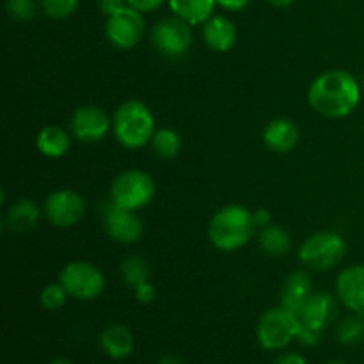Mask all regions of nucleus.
Wrapping results in <instances>:
<instances>
[{
  "label": "nucleus",
  "instance_id": "1",
  "mask_svg": "<svg viewBox=\"0 0 364 364\" xmlns=\"http://www.w3.org/2000/svg\"><path fill=\"white\" fill-rule=\"evenodd\" d=\"M361 82L343 70L318 75L308 89V103L316 114L329 119H341L354 112L361 103Z\"/></svg>",
  "mask_w": 364,
  "mask_h": 364
},
{
  "label": "nucleus",
  "instance_id": "2",
  "mask_svg": "<svg viewBox=\"0 0 364 364\" xmlns=\"http://www.w3.org/2000/svg\"><path fill=\"white\" fill-rule=\"evenodd\" d=\"M256 224L252 212L242 205H226L217 210L208 224V238L219 251L233 252L249 244L255 237Z\"/></svg>",
  "mask_w": 364,
  "mask_h": 364
},
{
  "label": "nucleus",
  "instance_id": "3",
  "mask_svg": "<svg viewBox=\"0 0 364 364\" xmlns=\"http://www.w3.org/2000/svg\"><path fill=\"white\" fill-rule=\"evenodd\" d=\"M112 130L121 146L139 149L149 144L155 135V116L146 103L139 100H127L114 112Z\"/></svg>",
  "mask_w": 364,
  "mask_h": 364
},
{
  "label": "nucleus",
  "instance_id": "4",
  "mask_svg": "<svg viewBox=\"0 0 364 364\" xmlns=\"http://www.w3.org/2000/svg\"><path fill=\"white\" fill-rule=\"evenodd\" d=\"M347 255V242L336 231H318L306 238L299 247V259L313 270H331Z\"/></svg>",
  "mask_w": 364,
  "mask_h": 364
},
{
  "label": "nucleus",
  "instance_id": "5",
  "mask_svg": "<svg viewBox=\"0 0 364 364\" xmlns=\"http://www.w3.org/2000/svg\"><path fill=\"white\" fill-rule=\"evenodd\" d=\"M156 194V183L148 173L130 169L114 178L110 185V201L127 210L144 208L153 201Z\"/></svg>",
  "mask_w": 364,
  "mask_h": 364
},
{
  "label": "nucleus",
  "instance_id": "6",
  "mask_svg": "<svg viewBox=\"0 0 364 364\" xmlns=\"http://www.w3.org/2000/svg\"><path fill=\"white\" fill-rule=\"evenodd\" d=\"M299 323H301L299 316L281 304L269 309L259 316L258 327H256L259 345L265 350H283L297 338Z\"/></svg>",
  "mask_w": 364,
  "mask_h": 364
},
{
  "label": "nucleus",
  "instance_id": "7",
  "mask_svg": "<svg viewBox=\"0 0 364 364\" xmlns=\"http://www.w3.org/2000/svg\"><path fill=\"white\" fill-rule=\"evenodd\" d=\"M59 283L77 301H95L105 290L102 270L89 262H70L59 274Z\"/></svg>",
  "mask_w": 364,
  "mask_h": 364
},
{
  "label": "nucleus",
  "instance_id": "8",
  "mask_svg": "<svg viewBox=\"0 0 364 364\" xmlns=\"http://www.w3.org/2000/svg\"><path fill=\"white\" fill-rule=\"evenodd\" d=\"M144 16L137 9L124 6L107 14L105 36L112 46L119 50H130L141 43L144 36Z\"/></svg>",
  "mask_w": 364,
  "mask_h": 364
},
{
  "label": "nucleus",
  "instance_id": "9",
  "mask_svg": "<svg viewBox=\"0 0 364 364\" xmlns=\"http://www.w3.org/2000/svg\"><path fill=\"white\" fill-rule=\"evenodd\" d=\"M192 39V25L178 16L162 18L151 28L153 46L169 59L183 57L191 50Z\"/></svg>",
  "mask_w": 364,
  "mask_h": 364
},
{
  "label": "nucleus",
  "instance_id": "10",
  "mask_svg": "<svg viewBox=\"0 0 364 364\" xmlns=\"http://www.w3.org/2000/svg\"><path fill=\"white\" fill-rule=\"evenodd\" d=\"M85 199L78 192L63 188L55 191L46 198L45 201V217L50 224L55 228H71L77 226L85 215Z\"/></svg>",
  "mask_w": 364,
  "mask_h": 364
},
{
  "label": "nucleus",
  "instance_id": "11",
  "mask_svg": "<svg viewBox=\"0 0 364 364\" xmlns=\"http://www.w3.org/2000/svg\"><path fill=\"white\" fill-rule=\"evenodd\" d=\"M103 228L105 233L117 244H137L144 233L142 220L139 219L137 212L134 210L121 208L112 201L107 203L103 210Z\"/></svg>",
  "mask_w": 364,
  "mask_h": 364
},
{
  "label": "nucleus",
  "instance_id": "12",
  "mask_svg": "<svg viewBox=\"0 0 364 364\" xmlns=\"http://www.w3.org/2000/svg\"><path fill=\"white\" fill-rule=\"evenodd\" d=\"M70 130L77 141L100 142L112 130V117L96 105H82L70 119Z\"/></svg>",
  "mask_w": 364,
  "mask_h": 364
},
{
  "label": "nucleus",
  "instance_id": "13",
  "mask_svg": "<svg viewBox=\"0 0 364 364\" xmlns=\"http://www.w3.org/2000/svg\"><path fill=\"white\" fill-rule=\"evenodd\" d=\"M336 297L352 313L364 315V265H352L336 277Z\"/></svg>",
  "mask_w": 364,
  "mask_h": 364
},
{
  "label": "nucleus",
  "instance_id": "14",
  "mask_svg": "<svg viewBox=\"0 0 364 364\" xmlns=\"http://www.w3.org/2000/svg\"><path fill=\"white\" fill-rule=\"evenodd\" d=\"M313 294L315 291H313V283L309 274H306L304 270H295V272H291L287 277L283 288H281V306L299 316Z\"/></svg>",
  "mask_w": 364,
  "mask_h": 364
},
{
  "label": "nucleus",
  "instance_id": "15",
  "mask_svg": "<svg viewBox=\"0 0 364 364\" xmlns=\"http://www.w3.org/2000/svg\"><path fill=\"white\" fill-rule=\"evenodd\" d=\"M336 299L331 294L318 291V294H313L311 297H309V301L306 302L304 309H302V313L299 315V320H301L304 326L322 333V331L336 318Z\"/></svg>",
  "mask_w": 364,
  "mask_h": 364
},
{
  "label": "nucleus",
  "instance_id": "16",
  "mask_svg": "<svg viewBox=\"0 0 364 364\" xmlns=\"http://www.w3.org/2000/svg\"><path fill=\"white\" fill-rule=\"evenodd\" d=\"M203 39L215 52H228L237 45V25L223 14H213L203 23Z\"/></svg>",
  "mask_w": 364,
  "mask_h": 364
},
{
  "label": "nucleus",
  "instance_id": "17",
  "mask_svg": "<svg viewBox=\"0 0 364 364\" xmlns=\"http://www.w3.org/2000/svg\"><path fill=\"white\" fill-rule=\"evenodd\" d=\"M299 139L297 124L287 117L272 119L263 130V142L274 153H290L299 144Z\"/></svg>",
  "mask_w": 364,
  "mask_h": 364
},
{
  "label": "nucleus",
  "instance_id": "18",
  "mask_svg": "<svg viewBox=\"0 0 364 364\" xmlns=\"http://www.w3.org/2000/svg\"><path fill=\"white\" fill-rule=\"evenodd\" d=\"M41 219V208L32 199H18L7 208L4 215V228L9 233H27L32 228L38 226Z\"/></svg>",
  "mask_w": 364,
  "mask_h": 364
},
{
  "label": "nucleus",
  "instance_id": "19",
  "mask_svg": "<svg viewBox=\"0 0 364 364\" xmlns=\"http://www.w3.org/2000/svg\"><path fill=\"white\" fill-rule=\"evenodd\" d=\"M100 347L110 359L121 361L134 352V334L123 323H110L100 334Z\"/></svg>",
  "mask_w": 364,
  "mask_h": 364
},
{
  "label": "nucleus",
  "instance_id": "20",
  "mask_svg": "<svg viewBox=\"0 0 364 364\" xmlns=\"http://www.w3.org/2000/svg\"><path fill=\"white\" fill-rule=\"evenodd\" d=\"M73 135L57 124H48L41 128L36 135V148L46 159H63L71 148Z\"/></svg>",
  "mask_w": 364,
  "mask_h": 364
},
{
  "label": "nucleus",
  "instance_id": "21",
  "mask_svg": "<svg viewBox=\"0 0 364 364\" xmlns=\"http://www.w3.org/2000/svg\"><path fill=\"white\" fill-rule=\"evenodd\" d=\"M174 16L191 25H203L213 16L217 0H167Z\"/></svg>",
  "mask_w": 364,
  "mask_h": 364
},
{
  "label": "nucleus",
  "instance_id": "22",
  "mask_svg": "<svg viewBox=\"0 0 364 364\" xmlns=\"http://www.w3.org/2000/svg\"><path fill=\"white\" fill-rule=\"evenodd\" d=\"M258 242L263 252H267L269 256H274V258L288 255L291 249L290 235H288V231L284 228L277 226V224H269V226L262 228V231L258 235Z\"/></svg>",
  "mask_w": 364,
  "mask_h": 364
},
{
  "label": "nucleus",
  "instance_id": "23",
  "mask_svg": "<svg viewBox=\"0 0 364 364\" xmlns=\"http://www.w3.org/2000/svg\"><path fill=\"white\" fill-rule=\"evenodd\" d=\"M151 146L160 159L173 160L180 155L183 142H181L180 134L173 128H159L153 135Z\"/></svg>",
  "mask_w": 364,
  "mask_h": 364
},
{
  "label": "nucleus",
  "instance_id": "24",
  "mask_svg": "<svg viewBox=\"0 0 364 364\" xmlns=\"http://www.w3.org/2000/svg\"><path fill=\"white\" fill-rule=\"evenodd\" d=\"M121 277L132 288L146 283L149 277L148 259L139 255H132L128 258H124L123 263H121Z\"/></svg>",
  "mask_w": 364,
  "mask_h": 364
},
{
  "label": "nucleus",
  "instance_id": "25",
  "mask_svg": "<svg viewBox=\"0 0 364 364\" xmlns=\"http://www.w3.org/2000/svg\"><path fill=\"white\" fill-rule=\"evenodd\" d=\"M364 338V316L361 313H352L341 320L336 327V340L341 345L359 343Z\"/></svg>",
  "mask_w": 364,
  "mask_h": 364
},
{
  "label": "nucleus",
  "instance_id": "26",
  "mask_svg": "<svg viewBox=\"0 0 364 364\" xmlns=\"http://www.w3.org/2000/svg\"><path fill=\"white\" fill-rule=\"evenodd\" d=\"M80 0H39L43 13L52 20H66L77 11Z\"/></svg>",
  "mask_w": 364,
  "mask_h": 364
},
{
  "label": "nucleus",
  "instance_id": "27",
  "mask_svg": "<svg viewBox=\"0 0 364 364\" xmlns=\"http://www.w3.org/2000/svg\"><path fill=\"white\" fill-rule=\"evenodd\" d=\"M68 291L64 290V287L60 283H50L39 294V302L45 309L48 311H57V309L63 308L68 301Z\"/></svg>",
  "mask_w": 364,
  "mask_h": 364
},
{
  "label": "nucleus",
  "instance_id": "28",
  "mask_svg": "<svg viewBox=\"0 0 364 364\" xmlns=\"http://www.w3.org/2000/svg\"><path fill=\"white\" fill-rule=\"evenodd\" d=\"M6 11L11 20L31 21L36 16L38 4L36 0H6Z\"/></svg>",
  "mask_w": 364,
  "mask_h": 364
},
{
  "label": "nucleus",
  "instance_id": "29",
  "mask_svg": "<svg viewBox=\"0 0 364 364\" xmlns=\"http://www.w3.org/2000/svg\"><path fill=\"white\" fill-rule=\"evenodd\" d=\"M295 340L299 341V343H302L304 347H316V345L320 343V340H322V333L320 331H315L311 329V327L304 326V323H299V331H297V338Z\"/></svg>",
  "mask_w": 364,
  "mask_h": 364
},
{
  "label": "nucleus",
  "instance_id": "30",
  "mask_svg": "<svg viewBox=\"0 0 364 364\" xmlns=\"http://www.w3.org/2000/svg\"><path fill=\"white\" fill-rule=\"evenodd\" d=\"M134 291H135V299H137V302H141V304H151V302L156 299V288L153 287L149 281L135 287Z\"/></svg>",
  "mask_w": 364,
  "mask_h": 364
},
{
  "label": "nucleus",
  "instance_id": "31",
  "mask_svg": "<svg viewBox=\"0 0 364 364\" xmlns=\"http://www.w3.org/2000/svg\"><path fill=\"white\" fill-rule=\"evenodd\" d=\"M166 0H128V6L137 9L139 13L146 14V13H153V11L159 9Z\"/></svg>",
  "mask_w": 364,
  "mask_h": 364
},
{
  "label": "nucleus",
  "instance_id": "32",
  "mask_svg": "<svg viewBox=\"0 0 364 364\" xmlns=\"http://www.w3.org/2000/svg\"><path fill=\"white\" fill-rule=\"evenodd\" d=\"M98 2L100 11H103L105 14L114 13V11L121 9V7L128 6V0H96Z\"/></svg>",
  "mask_w": 364,
  "mask_h": 364
},
{
  "label": "nucleus",
  "instance_id": "33",
  "mask_svg": "<svg viewBox=\"0 0 364 364\" xmlns=\"http://www.w3.org/2000/svg\"><path fill=\"white\" fill-rule=\"evenodd\" d=\"M272 364H308V361L304 359V355L297 354V352H287V354H281L279 358H276Z\"/></svg>",
  "mask_w": 364,
  "mask_h": 364
},
{
  "label": "nucleus",
  "instance_id": "34",
  "mask_svg": "<svg viewBox=\"0 0 364 364\" xmlns=\"http://www.w3.org/2000/svg\"><path fill=\"white\" fill-rule=\"evenodd\" d=\"M252 219H255L256 228H259V230L269 226V224H272V215H270L269 210L265 208H258L256 212H252Z\"/></svg>",
  "mask_w": 364,
  "mask_h": 364
},
{
  "label": "nucleus",
  "instance_id": "35",
  "mask_svg": "<svg viewBox=\"0 0 364 364\" xmlns=\"http://www.w3.org/2000/svg\"><path fill=\"white\" fill-rule=\"evenodd\" d=\"M251 4V0H217V6L226 11H242Z\"/></svg>",
  "mask_w": 364,
  "mask_h": 364
},
{
  "label": "nucleus",
  "instance_id": "36",
  "mask_svg": "<svg viewBox=\"0 0 364 364\" xmlns=\"http://www.w3.org/2000/svg\"><path fill=\"white\" fill-rule=\"evenodd\" d=\"M156 364H183V363H181V359L176 358V355L167 354V355H162V358L159 359V363H156Z\"/></svg>",
  "mask_w": 364,
  "mask_h": 364
},
{
  "label": "nucleus",
  "instance_id": "37",
  "mask_svg": "<svg viewBox=\"0 0 364 364\" xmlns=\"http://www.w3.org/2000/svg\"><path fill=\"white\" fill-rule=\"evenodd\" d=\"M267 2L272 4V6H276V7H288V6H291L295 0H267Z\"/></svg>",
  "mask_w": 364,
  "mask_h": 364
},
{
  "label": "nucleus",
  "instance_id": "38",
  "mask_svg": "<svg viewBox=\"0 0 364 364\" xmlns=\"http://www.w3.org/2000/svg\"><path fill=\"white\" fill-rule=\"evenodd\" d=\"M48 364H73V363L66 361V359H55V361H50Z\"/></svg>",
  "mask_w": 364,
  "mask_h": 364
},
{
  "label": "nucleus",
  "instance_id": "39",
  "mask_svg": "<svg viewBox=\"0 0 364 364\" xmlns=\"http://www.w3.org/2000/svg\"><path fill=\"white\" fill-rule=\"evenodd\" d=\"M327 364H347V363H341V361H331V363H327Z\"/></svg>",
  "mask_w": 364,
  "mask_h": 364
},
{
  "label": "nucleus",
  "instance_id": "40",
  "mask_svg": "<svg viewBox=\"0 0 364 364\" xmlns=\"http://www.w3.org/2000/svg\"><path fill=\"white\" fill-rule=\"evenodd\" d=\"M361 87H363V91H364V77H363V80H361Z\"/></svg>",
  "mask_w": 364,
  "mask_h": 364
}]
</instances>
